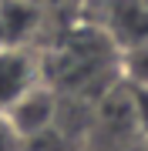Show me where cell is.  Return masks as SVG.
<instances>
[{"instance_id":"obj_1","label":"cell","mask_w":148,"mask_h":151,"mask_svg":"<svg viewBox=\"0 0 148 151\" xmlns=\"http://www.w3.org/2000/svg\"><path fill=\"white\" fill-rule=\"evenodd\" d=\"M88 27H94L115 50L148 40V4L145 0H84Z\"/></svg>"},{"instance_id":"obj_2","label":"cell","mask_w":148,"mask_h":151,"mask_svg":"<svg viewBox=\"0 0 148 151\" xmlns=\"http://www.w3.org/2000/svg\"><path fill=\"white\" fill-rule=\"evenodd\" d=\"M4 121L10 128V134L27 145V141L47 134V131L57 128V91L47 81L34 84L27 94H20L10 108L4 111Z\"/></svg>"},{"instance_id":"obj_3","label":"cell","mask_w":148,"mask_h":151,"mask_svg":"<svg viewBox=\"0 0 148 151\" xmlns=\"http://www.w3.org/2000/svg\"><path fill=\"white\" fill-rule=\"evenodd\" d=\"M44 81L40 57L27 44H7L0 40V114H4L20 94H27L34 84Z\"/></svg>"},{"instance_id":"obj_4","label":"cell","mask_w":148,"mask_h":151,"mask_svg":"<svg viewBox=\"0 0 148 151\" xmlns=\"http://www.w3.org/2000/svg\"><path fill=\"white\" fill-rule=\"evenodd\" d=\"M115 67H118V81L125 84V87L148 91V40H145V44H135V47L118 50Z\"/></svg>"},{"instance_id":"obj_5","label":"cell","mask_w":148,"mask_h":151,"mask_svg":"<svg viewBox=\"0 0 148 151\" xmlns=\"http://www.w3.org/2000/svg\"><path fill=\"white\" fill-rule=\"evenodd\" d=\"M125 91H128L135 134H138V141H148V91H138V87H125Z\"/></svg>"},{"instance_id":"obj_6","label":"cell","mask_w":148,"mask_h":151,"mask_svg":"<svg viewBox=\"0 0 148 151\" xmlns=\"http://www.w3.org/2000/svg\"><path fill=\"white\" fill-rule=\"evenodd\" d=\"M0 151H20V141L10 134V128H7L4 114H0Z\"/></svg>"},{"instance_id":"obj_7","label":"cell","mask_w":148,"mask_h":151,"mask_svg":"<svg viewBox=\"0 0 148 151\" xmlns=\"http://www.w3.org/2000/svg\"><path fill=\"white\" fill-rule=\"evenodd\" d=\"M121 151H148V141H128Z\"/></svg>"},{"instance_id":"obj_8","label":"cell","mask_w":148,"mask_h":151,"mask_svg":"<svg viewBox=\"0 0 148 151\" xmlns=\"http://www.w3.org/2000/svg\"><path fill=\"white\" fill-rule=\"evenodd\" d=\"M145 4H148V0H145Z\"/></svg>"}]
</instances>
